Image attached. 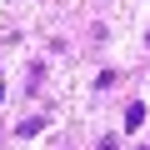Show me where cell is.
<instances>
[{
	"instance_id": "2",
	"label": "cell",
	"mask_w": 150,
	"mask_h": 150,
	"mask_svg": "<svg viewBox=\"0 0 150 150\" xmlns=\"http://www.w3.org/2000/svg\"><path fill=\"white\" fill-rule=\"evenodd\" d=\"M40 130H45V115H30V120L15 125V135H40Z\"/></svg>"
},
{
	"instance_id": "1",
	"label": "cell",
	"mask_w": 150,
	"mask_h": 150,
	"mask_svg": "<svg viewBox=\"0 0 150 150\" xmlns=\"http://www.w3.org/2000/svg\"><path fill=\"white\" fill-rule=\"evenodd\" d=\"M140 125H145V105L130 100V105H125V130H140Z\"/></svg>"
},
{
	"instance_id": "3",
	"label": "cell",
	"mask_w": 150,
	"mask_h": 150,
	"mask_svg": "<svg viewBox=\"0 0 150 150\" xmlns=\"http://www.w3.org/2000/svg\"><path fill=\"white\" fill-rule=\"evenodd\" d=\"M100 150H120V145H115V135H105V140H100Z\"/></svg>"
},
{
	"instance_id": "4",
	"label": "cell",
	"mask_w": 150,
	"mask_h": 150,
	"mask_svg": "<svg viewBox=\"0 0 150 150\" xmlns=\"http://www.w3.org/2000/svg\"><path fill=\"white\" fill-rule=\"evenodd\" d=\"M0 100H5V75H0Z\"/></svg>"
}]
</instances>
